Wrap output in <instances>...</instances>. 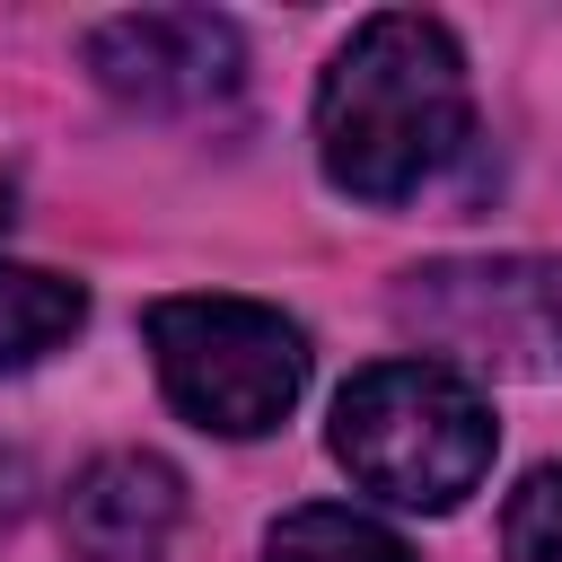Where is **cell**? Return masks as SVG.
<instances>
[{"instance_id": "6da1fadb", "label": "cell", "mask_w": 562, "mask_h": 562, "mask_svg": "<svg viewBox=\"0 0 562 562\" xmlns=\"http://www.w3.org/2000/svg\"><path fill=\"white\" fill-rule=\"evenodd\" d=\"M465 149V53L439 18L386 9L351 26L316 88V158L351 202H413Z\"/></svg>"}, {"instance_id": "7a4b0ae2", "label": "cell", "mask_w": 562, "mask_h": 562, "mask_svg": "<svg viewBox=\"0 0 562 562\" xmlns=\"http://www.w3.org/2000/svg\"><path fill=\"white\" fill-rule=\"evenodd\" d=\"M334 457L395 509H457L492 474V404L448 360H378L334 395Z\"/></svg>"}, {"instance_id": "3957f363", "label": "cell", "mask_w": 562, "mask_h": 562, "mask_svg": "<svg viewBox=\"0 0 562 562\" xmlns=\"http://www.w3.org/2000/svg\"><path fill=\"white\" fill-rule=\"evenodd\" d=\"M140 334L167 404L220 439H263L307 386V334L255 299H158Z\"/></svg>"}, {"instance_id": "277c9868", "label": "cell", "mask_w": 562, "mask_h": 562, "mask_svg": "<svg viewBox=\"0 0 562 562\" xmlns=\"http://www.w3.org/2000/svg\"><path fill=\"white\" fill-rule=\"evenodd\" d=\"M395 325L448 360L501 378H562V263L501 255V263H430L395 281Z\"/></svg>"}, {"instance_id": "5b68a950", "label": "cell", "mask_w": 562, "mask_h": 562, "mask_svg": "<svg viewBox=\"0 0 562 562\" xmlns=\"http://www.w3.org/2000/svg\"><path fill=\"white\" fill-rule=\"evenodd\" d=\"M88 70L105 79V97H123L140 114H193L237 88L246 44L211 9H140V18H105L88 35Z\"/></svg>"}, {"instance_id": "8992f818", "label": "cell", "mask_w": 562, "mask_h": 562, "mask_svg": "<svg viewBox=\"0 0 562 562\" xmlns=\"http://www.w3.org/2000/svg\"><path fill=\"white\" fill-rule=\"evenodd\" d=\"M176 518H184V474L149 448H114L61 492V544L79 562H158Z\"/></svg>"}, {"instance_id": "52a82bcc", "label": "cell", "mask_w": 562, "mask_h": 562, "mask_svg": "<svg viewBox=\"0 0 562 562\" xmlns=\"http://www.w3.org/2000/svg\"><path fill=\"white\" fill-rule=\"evenodd\" d=\"M88 325V290L44 263H0V369H35Z\"/></svg>"}, {"instance_id": "ba28073f", "label": "cell", "mask_w": 562, "mask_h": 562, "mask_svg": "<svg viewBox=\"0 0 562 562\" xmlns=\"http://www.w3.org/2000/svg\"><path fill=\"white\" fill-rule=\"evenodd\" d=\"M263 562H413V544L360 509H334V501H307L290 509L272 536H263Z\"/></svg>"}, {"instance_id": "9c48e42d", "label": "cell", "mask_w": 562, "mask_h": 562, "mask_svg": "<svg viewBox=\"0 0 562 562\" xmlns=\"http://www.w3.org/2000/svg\"><path fill=\"white\" fill-rule=\"evenodd\" d=\"M501 553L509 562H562V465H536L509 509H501Z\"/></svg>"}, {"instance_id": "30bf717a", "label": "cell", "mask_w": 562, "mask_h": 562, "mask_svg": "<svg viewBox=\"0 0 562 562\" xmlns=\"http://www.w3.org/2000/svg\"><path fill=\"white\" fill-rule=\"evenodd\" d=\"M18 501H26V465H18L9 448H0V527L18 518Z\"/></svg>"}]
</instances>
